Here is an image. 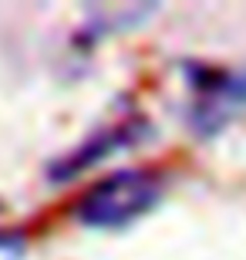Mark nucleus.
Masks as SVG:
<instances>
[{"label":"nucleus","instance_id":"3","mask_svg":"<svg viewBox=\"0 0 246 260\" xmlns=\"http://www.w3.org/2000/svg\"><path fill=\"white\" fill-rule=\"evenodd\" d=\"M189 125L199 135H213L246 108V71L189 68Z\"/></svg>","mask_w":246,"mask_h":260},{"label":"nucleus","instance_id":"2","mask_svg":"<svg viewBox=\"0 0 246 260\" xmlns=\"http://www.w3.org/2000/svg\"><path fill=\"white\" fill-rule=\"evenodd\" d=\"M149 139V125L138 115H122L112 122H101L91 132H85L75 145H67L64 152H57L44 166V183L54 189L64 186H81L88 179H95L98 169L118 159V155L132 152L135 145H142Z\"/></svg>","mask_w":246,"mask_h":260},{"label":"nucleus","instance_id":"4","mask_svg":"<svg viewBox=\"0 0 246 260\" xmlns=\"http://www.w3.org/2000/svg\"><path fill=\"white\" fill-rule=\"evenodd\" d=\"M34 237L20 223H0V260H30Z\"/></svg>","mask_w":246,"mask_h":260},{"label":"nucleus","instance_id":"1","mask_svg":"<svg viewBox=\"0 0 246 260\" xmlns=\"http://www.w3.org/2000/svg\"><path fill=\"white\" fill-rule=\"evenodd\" d=\"M165 196V176L152 166H118L78 186L64 203L67 223L81 230L112 233L149 216Z\"/></svg>","mask_w":246,"mask_h":260}]
</instances>
